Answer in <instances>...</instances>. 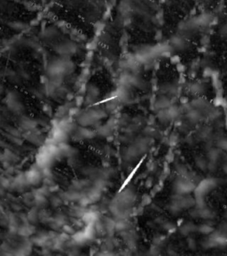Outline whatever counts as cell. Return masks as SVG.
Listing matches in <instances>:
<instances>
[{
  "instance_id": "11",
  "label": "cell",
  "mask_w": 227,
  "mask_h": 256,
  "mask_svg": "<svg viewBox=\"0 0 227 256\" xmlns=\"http://www.w3.org/2000/svg\"><path fill=\"white\" fill-rule=\"evenodd\" d=\"M220 157V151L218 150H212L208 153V158L212 162H216Z\"/></svg>"
},
{
  "instance_id": "2",
  "label": "cell",
  "mask_w": 227,
  "mask_h": 256,
  "mask_svg": "<svg viewBox=\"0 0 227 256\" xmlns=\"http://www.w3.org/2000/svg\"><path fill=\"white\" fill-rule=\"evenodd\" d=\"M216 183L214 179H205L203 180L201 183H200L197 187L194 189L195 195L198 199H202L208 192L211 191L215 187Z\"/></svg>"
},
{
  "instance_id": "3",
  "label": "cell",
  "mask_w": 227,
  "mask_h": 256,
  "mask_svg": "<svg viewBox=\"0 0 227 256\" xmlns=\"http://www.w3.org/2000/svg\"><path fill=\"white\" fill-rule=\"evenodd\" d=\"M105 115L102 110H98V109L96 110V109H94V110L88 111L87 113L82 115L79 118V123L84 126L90 125H93L98 120L101 119Z\"/></svg>"
},
{
  "instance_id": "4",
  "label": "cell",
  "mask_w": 227,
  "mask_h": 256,
  "mask_svg": "<svg viewBox=\"0 0 227 256\" xmlns=\"http://www.w3.org/2000/svg\"><path fill=\"white\" fill-rule=\"evenodd\" d=\"M195 185L192 181L185 178H179L175 182V190L179 195L188 194L190 192L194 190Z\"/></svg>"
},
{
  "instance_id": "13",
  "label": "cell",
  "mask_w": 227,
  "mask_h": 256,
  "mask_svg": "<svg viewBox=\"0 0 227 256\" xmlns=\"http://www.w3.org/2000/svg\"><path fill=\"white\" fill-rule=\"evenodd\" d=\"M217 146H218V148L221 149V150H227V139H221L218 141V142H217Z\"/></svg>"
},
{
  "instance_id": "8",
  "label": "cell",
  "mask_w": 227,
  "mask_h": 256,
  "mask_svg": "<svg viewBox=\"0 0 227 256\" xmlns=\"http://www.w3.org/2000/svg\"><path fill=\"white\" fill-rule=\"evenodd\" d=\"M187 117L189 118L191 121L197 122V121H199L202 118V113H201V111H200V110H198V109L193 108L192 110H190L187 113Z\"/></svg>"
},
{
  "instance_id": "9",
  "label": "cell",
  "mask_w": 227,
  "mask_h": 256,
  "mask_svg": "<svg viewBox=\"0 0 227 256\" xmlns=\"http://www.w3.org/2000/svg\"><path fill=\"white\" fill-rule=\"evenodd\" d=\"M197 215L201 218H203V219H210L214 216V214H212L210 210L208 208H205V207H202L197 212Z\"/></svg>"
},
{
  "instance_id": "10",
  "label": "cell",
  "mask_w": 227,
  "mask_h": 256,
  "mask_svg": "<svg viewBox=\"0 0 227 256\" xmlns=\"http://www.w3.org/2000/svg\"><path fill=\"white\" fill-rule=\"evenodd\" d=\"M19 232L21 236H29L34 232V228L29 225H23L22 227L20 228Z\"/></svg>"
},
{
  "instance_id": "12",
  "label": "cell",
  "mask_w": 227,
  "mask_h": 256,
  "mask_svg": "<svg viewBox=\"0 0 227 256\" xmlns=\"http://www.w3.org/2000/svg\"><path fill=\"white\" fill-rule=\"evenodd\" d=\"M199 230L201 231L202 233H203V234H210V233H211L213 231V228L210 226L204 224V225H202L201 227L199 228Z\"/></svg>"
},
{
  "instance_id": "7",
  "label": "cell",
  "mask_w": 227,
  "mask_h": 256,
  "mask_svg": "<svg viewBox=\"0 0 227 256\" xmlns=\"http://www.w3.org/2000/svg\"><path fill=\"white\" fill-rule=\"evenodd\" d=\"M8 106L13 111H15V112L21 110V108H22L21 103L14 98H11L8 100Z\"/></svg>"
},
{
  "instance_id": "14",
  "label": "cell",
  "mask_w": 227,
  "mask_h": 256,
  "mask_svg": "<svg viewBox=\"0 0 227 256\" xmlns=\"http://www.w3.org/2000/svg\"><path fill=\"white\" fill-rule=\"evenodd\" d=\"M221 33H222L223 35H224V36H227V24H225V25H224V26L222 27V29H221Z\"/></svg>"
},
{
  "instance_id": "5",
  "label": "cell",
  "mask_w": 227,
  "mask_h": 256,
  "mask_svg": "<svg viewBox=\"0 0 227 256\" xmlns=\"http://www.w3.org/2000/svg\"><path fill=\"white\" fill-rule=\"evenodd\" d=\"M25 180L27 181V183L31 184V185H35L38 184L41 181V173L35 169H30L25 173Z\"/></svg>"
},
{
  "instance_id": "1",
  "label": "cell",
  "mask_w": 227,
  "mask_h": 256,
  "mask_svg": "<svg viewBox=\"0 0 227 256\" xmlns=\"http://www.w3.org/2000/svg\"><path fill=\"white\" fill-rule=\"evenodd\" d=\"M58 152V149L55 145H46L40 150L37 155V162L40 167H46L52 162L56 153Z\"/></svg>"
},
{
  "instance_id": "6",
  "label": "cell",
  "mask_w": 227,
  "mask_h": 256,
  "mask_svg": "<svg viewBox=\"0 0 227 256\" xmlns=\"http://www.w3.org/2000/svg\"><path fill=\"white\" fill-rule=\"evenodd\" d=\"M169 106H171V102H170V100L167 98V97H164V96H162V97H161L160 99H158L157 100H156V102H155V107H156V108L157 109H164V108H169Z\"/></svg>"
}]
</instances>
